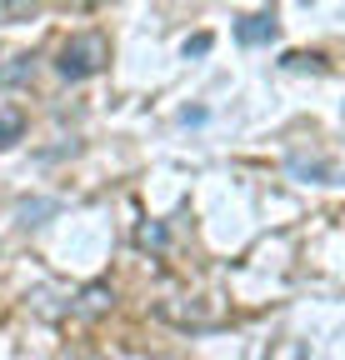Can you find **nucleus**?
Listing matches in <instances>:
<instances>
[{
  "label": "nucleus",
  "mask_w": 345,
  "mask_h": 360,
  "mask_svg": "<svg viewBox=\"0 0 345 360\" xmlns=\"http://www.w3.org/2000/svg\"><path fill=\"white\" fill-rule=\"evenodd\" d=\"M105 60H110V51H105V40H100V35H75L65 51H60L56 70H60L65 80H91V75L105 70Z\"/></svg>",
  "instance_id": "1"
},
{
  "label": "nucleus",
  "mask_w": 345,
  "mask_h": 360,
  "mask_svg": "<svg viewBox=\"0 0 345 360\" xmlns=\"http://www.w3.org/2000/svg\"><path fill=\"white\" fill-rule=\"evenodd\" d=\"M275 15H245L240 25H235V40L240 45H266V40H275Z\"/></svg>",
  "instance_id": "2"
},
{
  "label": "nucleus",
  "mask_w": 345,
  "mask_h": 360,
  "mask_svg": "<svg viewBox=\"0 0 345 360\" xmlns=\"http://www.w3.org/2000/svg\"><path fill=\"white\" fill-rule=\"evenodd\" d=\"M20 135H25V115H20V110H0V150L15 146Z\"/></svg>",
  "instance_id": "3"
},
{
  "label": "nucleus",
  "mask_w": 345,
  "mask_h": 360,
  "mask_svg": "<svg viewBox=\"0 0 345 360\" xmlns=\"http://www.w3.org/2000/svg\"><path fill=\"white\" fill-rule=\"evenodd\" d=\"M110 300H115V295H110V285H91V290L80 295V315H100Z\"/></svg>",
  "instance_id": "4"
},
{
  "label": "nucleus",
  "mask_w": 345,
  "mask_h": 360,
  "mask_svg": "<svg viewBox=\"0 0 345 360\" xmlns=\"http://www.w3.org/2000/svg\"><path fill=\"white\" fill-rule=\"evenodd\" d=\"M136 245H145V250L155 245V250H160V245H165V225H141V231H136Z\"/></svg>",
  "instance_id": "5"
},
{
  "label": "nucleus",
  "mask_w": 345,
  "mask_h": 360,
  "mask_svg": "<svg viewBox=\"0 0 345 360\" xmlns=\"http://www.w3.org/2000/svg\"><path fill=\"white\" fill-rule=\"evenodd\" d=\"M285 65H290V70H325V60H320V56H306V51H290Z\"/></svg>",
  "instance_id": "6"
},
{
  "label": "nucleus",
  "mask_w": 345,
  "mask_h": 360,
  "mask_svg": "<svg viewBox=\"0 0 345 360\" xmlns=\"http://www.w3.org/2000/svg\"><path fill=\"white\" fill-rule=\"evenodd\" d=\"M210 51V35H195V40H185V56H205Z\"/></svg>",
  "instance_id": "7"
},
{
  "label": "nucleus",
  "mask_w": 345,
  "mask_h": 360,
  "mask_svg": "<svg viewBox=\"0 0 345 360\" xmlns=\"http://www.w3.org/2000/svg\"><path fill=\"white\" fill-rule=\"evenodd\" d=\"M25 11H35V0H11V15H25Z\"/></svg>",
  "instance_id": "8"
}]
</instances>
